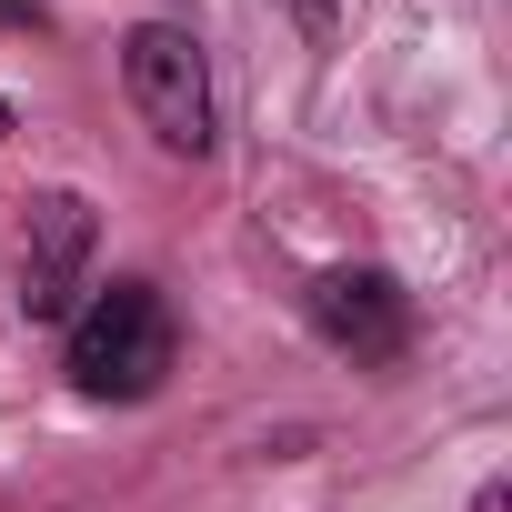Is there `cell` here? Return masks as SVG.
<instances>
[{
    "label": "cell",
    "mask_w": 512,
    "mask_h": 512,
    "mask_svg": "<svg viewBox=\"0 0 512 512\" xmlns=\"http://www.w3.org/2000/svg\"><path fill=\"white\" fill-rule=\"evenodd\" d=\"M61 352H71V392L81 402H151L171 382L181 332H171V302L151 282H91V302L71 312Z\"/></svg>",
    "instance_id": "cell-1"
},
{
    "label": "cell",
    "mask_w": 512,
    "mask_h": 512,
    "mask_svg": "<svg viewBox=\"0 0 512 512\" xmlns=\"http://www.w3.org/2000/svg\"><path fill=\"white\" fill-rule=\"evenodd\" d=\"M121 81H131V111L151 121V141L171 161H201L211 151V61L181 21H141L121 41Z\"/></svg>",
    "instance_id": "cell-2"
},
{
    "label": "cell",
    "mask_w": 512,
    "mask_h": 512,
    "mask_svg": "<svg viewBox=\"0 0 512 512\" xmlns=\"http://www.w3.org/2000/svg\"><path fill=\"white\" fill-rule=\"evenodd\" d=\"M302 302H312V332H322L332 352H352V362H402V352H412V292H402L392 272H372V262L322 272Z\"/></svg>",
    "instance_id": "cell-3"
},
{
    "label": "cell",
    "mask_w": 512,
    "mask_h": 512,
    "mask_svg": "<svg viewBox=\"0 0 512 512\" xmlns=\"http://www.w3.org/2000/svg\"><path fill=\"white\" fill-rule=\"evenodd\" d=\"M81 292H91V201H81V191H41V201H31L21 312H31V322H71Z\"/></svg>",
    "instance_id": "cell-4"
},
{
    "label": "cell",
    "mask_w": 512,
    "mask_h": 512,
    "mask_svg": "<svg viewBox=\"0 0 512 512\" xmlns=\"http://www.w3.org/2000/svg\"><path fill=\"white\" fill-rule=\"evenodd\" d=\"M292 11H302V21H312V31H332V0H292Z\"/></svg>",
    "instance_id": "cell-5"
},
{
    "label": "cell",
    "mask_w": 512,
    "mask_h": 512,
    "mask_svg": "<svg viewBox=\"0 0 512 512\" xmlns=\"http://www.w3.org/2000/svg\"><path fill=\"white\" fill-rule=\"evenodd\" d=\"M502 502H512V492H502V482H482V492H472V512H502Z\"/></svg>",
    "instance_id": "cell-6"
},
{
    "label": "cell",
    "mask_w": 512,
    "mask_h": 512,
    "mask_svg": "<svg viewBox=\"0 0 512 512\" xmlns=\"http://www.w3.org/2000/svg\"><path fill=\"white\" fill-rule=\"evenodd\" d=\"M21 11H31V0H0V21H21Z\"/></svg>",
    "instance_id": "cell-7"
},
{
    "label": "cell",
    "mask_w": 512,
    "mask_h": 512,
    "mask_svg": "<svg viewBox=\"0 0 512 512\" xmlns=\"http://www.w3.org/2000/svg\"><path fill=\"white\" fill-rule=\"evenodd\" d=\"M11 121H21V111H11V101H0V141H11Z\"/></svg>",
    "instance_id": "cell-8"
}]
</instances>
